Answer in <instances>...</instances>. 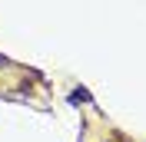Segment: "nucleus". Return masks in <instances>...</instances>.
I'll return each instance as SVG.
<instances>
[{"instance_id":"f257e3e1","label":"nucleus","mask_w":146,"mask_h":142,"mask_svg":"<svg viewBox=\"0 0 146 142\" xmlns=\"http://www.w3.org/2000/svg\"><path fill=\"white\" fill-rule=\"evenodd\" d=\"M70 103H73V106H83V103H90V93H86V89H73Z\"/></svg>"}]
</instances>
